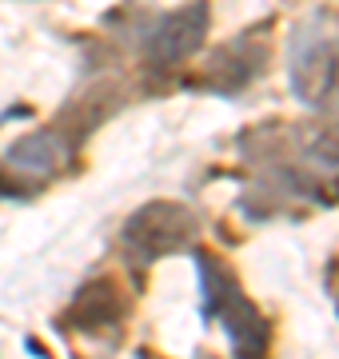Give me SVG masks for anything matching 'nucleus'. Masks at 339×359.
Instances as JSON below:
<instances>
[{"label": "nucleus", "mask_w": 339, "mask_h": 359, "mask_svg": "<svg viewBox=\"0 0 339 359\" xmlns=\"http://www.w3.org/2000/svg\"><path fill=\"white\" fill-rule=\"evenodd\" d=\"M287 76L307 108H339V25L327 16L303 20L287 48Z\"/></svg>", "instance_id": "nucleus-1"}, {"label": "nucleus", "mask_w": 339, "mask_h": 359, "mask_svg": "<svg viewBox=\"0 0 339 359\" xmlns=\"http://www.w3.org/2000/svg\"><path fill=\"white\" fill-rule=\"evenodd\" d=\"M196 264H200V283H204V308L228 332L232 351L240 359H263L268 355V339H272L268 335V320H263L260 311H256V304L244 295L240 280L216 256H204L200 252Z\"/></svg>", "instance_id": "nucleus-2"}, {"label": "nucleus", "mask_w": 339, "mask_h": 359, "mask_svg": "<svg viewBox=\"0 0 339 359\" xmlns=\"http://www.w3.org/2000/svg\"><path fill=\"white\" fill-rule=\"evenodd\" d=\"M200 236V216L192 208L176 204V200H152L140 212H132L120 240L128 248L136 264H152V259L188 252Z\"/></svg>", "instance_id": "nucleus-3"}, {"label": "nucleus", "mask_w": 339, "mask_h": 359, "mask_svg": "<svg viewBox=\"0 0 339 359\" xmlns=\"http://www.w3.org/2000/svg\"><path fill=\"white\" fill-rule=\"evenodd\" d=\"M208 28H212V8L208 0H192L176 13H168L160 20L148 40H144V56L152 68H176L184 65L188 56H196L208 40Z\"/></svg>", "instance_id": "nucleus-4"}, {"label": "nucleus", "mask_w": 339, "mask_h": 359, "mask_svg": "<svg viewBox=\"0 0 339 359\" xmlns=\"http://www.w3.org/2000/svg\"><path fill=\"white\" fill-rule=\"evenodd\" d=\"M263 65H268V44H260L251 36H240V40L220 44V52L212 56V65L204 68V76H208V84L216 92L232 96V92L248 88L251 80L263 72Z\"/></svg>", "instance_id": "nucleus-5"}, {"label": "nucleus", "mask_w": 339, "mask_h": 359, "mask_svg": "<svg viewBox=\"0 0 339 359\" xmlns=\"http://www.w3.org/2000/svg\"><path fill=\"white\" fill-rule=\"evenodd\" d=\"M64 160H68V144H64V136H56V132L25 136V140L13 144V152H8V164L20 168V172H36V176L60 172Z\"/></svg>", "instance_id": "nucleus-6"}, {"label": "nucleus", "mask_w": 339, "mask_h": 359, "mask_svg": "<svg viewBox=\"0 0 339 359\" xmlns=\"http://www.w3.org/2000/svg\"><path fill=\"white\" fill-rule=\"evenodd\" d=\"M120 311H124V295L112 280H96L88 283L84 292L76 295V304H72V320L92 332V327H104V323H116Z\"/></svg>", "instance_id": "nucleus-7"}]
</instances>
